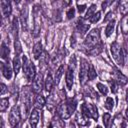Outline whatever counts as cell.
I'll return each mask as SVG.
<instances>
[{
  "instance_id": "cell-1",
  "label": "cell",
  "mask_w": 128,
  "mask_h": 128,
  "mask_svg": "<svg viewBox=\"0 0 128 128\" xmlns=\"http://www.w3.org/2000/svg\"><path fill=\"white\" fill-rule=\"evenodd\" d=\"M77 107V101L75 99H67L63 101L59 106L57 107V112L58 115L62 119H68L72 113L76 110Z\"/></svg>"
},
{
  "instance_id": "cell-2",
  "label": "cell",
  "mask_w": 128,
  "mask_h": 128,
  "mask_svg": "<svg viewBox=\"0 0 128 128\" xmlns=\"http://www.w3.org/2000/svg\"><path fill=\"white\" fill-rule=\"evenodd\" d=\"M99 42H100V32L98 29L95 28V29H92L86 36L84 40V46L90 50L96 45H98Z\"/></svg>"
},
{
  "instance_id": "cell-3",
  "label": "cell",
  "mask_w": 128,
  "mask_h": 128,
  "mask_svg": "<svg viewBox=\"0 0 128 128\" xmlns=\"http://www.w3.org/2000/svg\"><path fill=\"white\" fill-rule=\"evenodd\" d=\"M23 71L25 74V77L28 81H33L36 76L35 66L32 62L28 60L26 56H23Z\"/></svg>"
},
{
  "instance_id": "cell-4",
  "label": "cell",
  "mask_w": 128,
  "mask_h": 128,
  "mask_svg": "<svg viewBox=\"0 0 128 128\" xmlns=\"http://www.w3.org/2000/svg\"><path fill=\"white\" fill-rule=\"evenodd\" d=\"M110 51L112 54V57L114 58V60L121 66L124 65L125 61H124V56H123V50L120 47V45L117 42H113L110 46Z\"/></svg>"
},
{
  "instance_id": "cell-5",
  "label": "cell",
  "mask_w": 128,
  "mask_h": 128,
  "mask_svg": "<svg viewBox=\"0 0 128 128\" xmlns=\"http://www.w3.org/2000/svg\"><path fill=\"white\" fill-rule=\"evenodd\" d=\"M31 90L29 89V87H23L22 90V103H23V107H24V114L27 115L31 109V104H32V99H31Z\"/></svg>"
},
{
  "instance_id": "cell-6",
  "label": "cell",
  "mask_w": 128,
  "mask_h": 128,
  "mask_svg": "<svg viewBox=\"0 0 128 128\" xmlns=\"http://www.w3.org/2000/svg\"><path fill=\"white\" fill-rule=\"evenodd\" d=\"M81 112L87 117H91L97 121L98 119V110L97 107L92 103H84L81 105Z\"/></svg>"
},
{
  "instance_id": "cell-7",
  "label": "cell",
  "mask_w": 128,
  "mask_h": 128,
  "mask_svg": "<svg viewBox=\"0 0 128 128\" xmlns=\"http://www.w3.org/2000/svg\"><path fill=\"white\" fill-rule=\"evenodd\" d=\"M90 68V64L88 61L84 58L81 59V64H80V72H79V81L83 85L85 84L86 80L88 79V71Z\"/></svg>"
},
{
  "instance_id": "cell-8",
  "label": "cell",
  "mask_w": 128,
  "mask_h": 128,
  "mask_svg": "<svg viewBox=\"0 0 128 128\" xmlns=\"http://www.w3.org/2000/svg\"><path fill=\"white\" fill-rule=\"evenodd\" d=\"M21 120V113H20V109L19 106L14 105L9 113V123L11 126H17L18 123Z\"/></svg>"
},
{
  "instance_id": "cell-9",
  "label": "cell",
  "mask_w": 128,
  "mask_h": 128,
  "mask_svg": "<svg viewBox=\"0 0 128 128\" xmlns=\"http://www.w3.org/2000/svg\"><path fill=\"white\" fill-rule=\"evenodd\" d=\"M43 88V78H42V74L38 73L36 74L34 80H33V91L35 93H40L41 90Z\"/></svg>"
},
{
  "instance_id": "cell-10",
  "label": "cell",
  "mask_w": 128,
  "mask_h": 128,
  "mask_svg": "<svg viewBox=\"0 0 128 128\" xmlns=\"http://www.w3.org/2000/svg\"><path fill=\"white\" fill-rule=\"evenodd\" d=\"M66 86L69 90L72 89L73 82H74V68L68 66V69L66 71Z\"/></svg>"
},
{
  "instance_id": "cell-11",
  "label": "cell",
  "mask_w": 128,
  "mask_h": 128,
  "mask_svg": "<svg viewBox=\"0 0 128 128\" xmlns=\"http://www.w3.org/2000/svg\"><path fill=\"white\" fill-rule=\"evenodd\" d=\"M0 5H1V12H2L3 17H8V16H10V14H11V12H12L11 3H10L9 1L2 0V1L0 2Z\"/></svg>"
},
{
  "instance_id": "cell-12",
  "label": "cell",
  "mask_w": 128,
  "mask_h": 128,
  "mask_svg": "<svg viewBox=\"0 0 128 128\" xmlns=\"http://www.w3.org/2000/svg\"><path fill=\"white\" fill-rule=\"evenodd\" d=\"M125 125H126V122H125L123 116L121 114H117L114 117L110 128H124Z\"/></svg>"
},
{
  "instance_id": "cell-13",
  "label": "cell",
  "mask_w": 128,
  "mask_h": 128,
  "mask_svg": "<svg viewBox=\"0 0 128 128\" xmlns=\"http://www.w3.org/2000/svg\"><path fill=\"white\" fill-rule=\"evenodd\" d=\"M38 122H39V112L35 108L30 113V116H29V124H30L31 128H36Z\"/></svg>"
},
{
  "instance_id": "cell-14",
  "label": "cell",
  "mask_w": 128,
  "mask_h": 128,
  "mask_svg": "<svg viewBox=\"0 0 128 128\" xmlns=\"http://www.w3.org/2000/svg\"><path fill=\"white\" fill-rule=\"evenodd\" d=\"M89 28H90V24H87V23H85L82 19H79V21L77 22V25H76V30H77L79 33L85 34V33L88 31Z\"/></svg>"
},
{
  "instance_id": "cell-15",
  "label": "cell",
  "mask_w": 128,
  "mask_h": 128,
  "mask_svg": "<svg viewBox=\"0 0 128 128\" xmlns=\"http://www.w3.org/2000/svg\"><path fill=\"white\" fill-rule=\"evenodd\" d=\"M76 121L80 126H88L89 125L88 118L82 112H77L76 113Z\"/></svg>"
},
{
  "instance_id": "cell-16",
  "label": "cell",
  "mask_w": 128,
  "mask_h": 128,
  "mask_svg": "<svg viewBox=\"0 0 128 128\" xmlns=\"http://www.w3.org/2000/svg\"><path fill=\"white\" fill-rule=\"evenodd\" d=\"M115 81H116L119 85H125L128 80H127V77H126L124 74H122L119 70L115 69Z\"/></svg>"
},
{
  "instance_id": "cell-17",
  "label": "cell",
  "mask_w": 128,
  "mask_h": 128,
  "mask_svg": "<svg viewBox=\"0 0 128 128\" xmlns=\"http://www.w3.org/2000/svg\"><path fill=\"white\" fill-rule=\"evenodd\" d=\"M1 69H2V74L6 79H10L12 76V70L9 64H6L4 62L1 63Z\"/></svg>"
},
{
  "instance_id": "cell-18",
  "label": "cell",
  "mask_w": 128,
  "mask_h": 128,
  "mask_svg": "<svg viewBox=\"0 0 128 128\" xmlns=\"http://www.w3.org/2000/svg\"><path fill=\"white\" fill-rule=\"evenodd\" d=\"M32 53H33V56L35 59H39V57H41L42 53H43V50H42V44L41 43H36L33 47V50H32Z\"/></svg>"
},
{
  "instance_id": "cell-19",
  "label": "cell",
  "mask_w": 128,
  "mask_h": 128,
  "mask_svg": "<svg viewBox=\"0 0 128 128\" xmlns=\"http://www.w3.org/2000/svg\"><path fill=\"white\" fill-rule=\"evenodd\" d=\"M27 15H28V8L25 6L22 8L21 10V14H20V19H21V24L23 26V28L27 27Z\"/></svg>"
},
{
  "instance_id": "cell-20",
  "label": "cell",
  "mask_w": 128,
  "mask_h": 128,
  "mask_svg": "<svg viewBox=\"0 0 128 128\" xmlns=\"http://www.w3.org/2000/svg\"><path fill=\"white\" fill-rule=\"evenodd\" d=\"M53 85H54V79L52 78L51 74H47L46 80H45V89L48 93L51 92V90L53 88Z\"/></svg>"
},
{
  "instance_id": "cell-21",
  "label": "cell",
  "mask_w": 128,
  "mask_h": 128,
  "mask_svg": "<svg viewBox=\"0 0 128 128\" xmlns=\"http://www.w3.org/2000/svg\"><path fill=\"white\" fill-rule=\"evenodd\" d=\"M114 28H115V20H110L105 29V34L107 37L112 35V33L114 32Z\"/></svg>"
},
{
  "instance_id": "cell-22",
  "label": "cell",
  "mask_w": 128,
  "mask_h": 128,
  "mask_svg": "<svg viewBox=\"0 0 128 128\" xmlns=\"http://www.w3.org/2000/svg\"><path fill=\"white\" fill-rule=\"evenodd\" d=\"M35 107L36 109H41L44 107L45 105V98L42 96V95H37L36 98H35Z\"/></svg>"
},
{
  "instance_id": "cell-23",
  "label": "cell",
  "mask_w": 128,
  "mask_h": 128,
  "mask_svg": "<svg viewBox=\"0 0 128 128\" xmlns=\"http://www.w3.org/2000/svg\"><path fill=\"white\" fill-rule=\"evenodd\" d=\"M119 11L123 16L128 14V1H121L119 4Z\"/></svg>"
},
{
  "instance_id": "cell-24",
  "label": "cell",
  "mask_w": 128,
  "mask_h": 128,
  "mask_svg": "<svg viewBox=\"0 0 128 128\" xmlns=\"http://www.w3.org/2000/svg\"><path fill=\"white\" fill-rule=\"evenodd\" d=\"M121 31L123 34L128 33V16H124L123 19L121 20V25H120Z\"/></svg>"
},
{
  "instance_id": "cell-25",
  "label": "cell",
  "mask_w": 128,
  "mask_h": 128,
  "mask_svg": "<svg viewBox=\"0 0 128 128\" xmlns=\"http://www.w3.org/2000/svg\"><path fill=\"white\" fill-rule=\"evenodd\" d=\"M20 67H21L20 59H19V57H18V56H15V57H14V59H13V70H14L15 75H17V74L19 73Z\"/></svg>"
},
{
  "instance_id": "cell-26",
  "label": "cell",
  "mask_w": 128,
  "mask_h": 128,
  "mask_svg": "<svg viewBox=\"0 0 128 128\" xmlns=\"http://www.w3.org/2000/svg\"><path fill=\"white\" fill-rule=\"evenodd\" d=\"M63 71H64V66H63V65H60L59 68L56 70V74H55V78H54V83H55L56 85L59 83L60 78H61V76H62V74H63Z\"/></svg>"
},
{
  "instance_id": "cell-27",
  "label": "cell",
  "mask_w": 128,
  "mask_h": 128,
  "mask_svg": "<svg viewBox=\"0 0 128 128\" xmlns=\"http://www.w3.org/2000/svg\"><path fill=\"white\" fill-rule=\"evenodd\" d=\"M8 55H9V48L3 42L1 45V58L2 59H8Z\"/></svg>"
},
{
  "instance_id": "cell-28",
  "label": "cell",
  "mask_w": 128,
  "mask_h": 128,
  "mask_svg": "<svg viewBox=\"0 0 128 128\" xmlns=\"http://www.w3.org/2000/svg\"><path fill=\"white\" fill-rule=\"evenodd\" d=\"M96 13V5L95 4H92L89 8H88V10H87V12H86V14H85V17H84V19H90L94 14Z\"/></svg>"
},
{
  "instance_id": "cell-29",
  "label": "cell",
  "mask_w": 128,
  "mask_h": 128,
  "mask_svg": "<svg viewBox=\"0 0 128 128\" xmlns=\"http://www.w3.org/2000/svg\"><path fill=\"white\" fill-rule=\"evenodd\" d=\"M101 50H102V44L99 43L98 45H96L95 47H93L92 49H90L88 51V53L91 54V55H97V54H99L101 52Z\"/></svg>"
},
{
  "instance_id": "cell-30",
  "label": "cell",
  "mask_w": 128,
  "mask_h": 128,
  "mask_svg": "<svg viewBox=\"0 0 128 128\" xmlns=\"http://www.w3.org/2000/svg\"><path fill=\"white\" fill-rule=\"evenodd\" d=\"M96 77H97V73H96L94 67L92 65H90V68H89V71H88V79H89V81L94 80Z\"/></svg>"
},
{
  "instance_id": "cell-31",
  "label": "cell",
  "mask_w": 128,
  "mask_h": 128,
  "mask_svg": "<svg viewBox=\"0 0 128 128\" xmlns=\"http://www.w3.org/2000/svg\"><path fill=\"white\" fill-rule=\"evenodd\" d=\"M9 106V100L7 98H2L0 101V110L1 112H4Z\"/></svg>"
},
{
  "instance_id": "cell-32",
  "label": "cell",
  "mask_w": 128,
  "mask_h": 128,
  "mask_svg": "<svg viewBox=\"0 0 128 128\" xmlns=\"http://www.w3.org/2000/svg\"><path fill=\"white\" fill-rule=\"evenodd\" d=\"M113 106H114V100H113L111 97H107L106 100H105L104 107H105L107 110H112Z\"/></svg>"
},
{
  "instance_id": "cell-33",
  "label": "cell",
  "mask_w": 128,
  "mask_h": 128,
  "mask_svg": "<svg viewBox=\"0 0 128 128\" xmlns=\"http://www.w3.org/2000/svg\"><path fill=\"white\" fill-rule=\"evenodd\" d=\"M12 31L15 35V38H18L17 35H18V20L17 18H14L13 19V22H12Z\"/></svg>"
},
{
  "instance_id": "cell-34",
  "label": "cell",
  "mask_w": 128,
  "mask_h": 128,
  "mask_svg": "<svg viewBox=\"0 0 128 128\" xmlns=\"http://www.w3.org/2000/svg\"><path fill=\"white\" fill-rule=\"evenodd\" d=\"M14 47H15V53H16V56H18V55L22 52V47H21V44H20V42H19L18 38H15Z\"/></svg>"
},
{
  "instance_id": "cell-35",
  "label": "cell",
  "mask_w": 128,
  "mask_h": 128,
  "mask_svg": "<svg viewBox=\"0 0 128 128\" xmlns=\"http://www.w3.org/2000/svg\"><path fill=\"white\" fill-rule=\"evenodd\" d=\"M97 88H98V90L100 91V93H101L102 95H107V93H108V88H107L104 84H102V83H97Z\"/></svg>"
},
{
  "instance_id": "cell-36",
  "label": "cell",
  "mask_w": 128,
  "mask_h": 128,
  "mask_svg": "<svg viewBox=\"0 0 128 128\" xmlns=\"http://www.w3.org/2000/svg\"><path fill=\"white\" fill-rule=\"evenodd\" d=\"M100 18H101V12H100V11H97V12L89 19V21H90V23H96V22L99 21Z\"/></svg>"
},
{
  "instance_id": "cell-37",
  "label": "cell",
  "mask_w": 128,
  "mask_h": 128,
  "mask_svg": "<svg viewBox=\"0 0 128 128\" xmlns=\"http://www.w3.org/2000/svg\"><path fill=\"white\" fill-rule=\"evenodd\" d=\"M110 118H111V116H110V114L109 113H105L104 115H103V124H104V126L105 127H107L108 126V124H109V121H110Z\"/></svg>"
},
{
  "instance_id": "cell-38",
  "label": "cell",
  "mask_w": 128,
  "mask_h": 128,
  "mask_svg": "<svg viewBox=\"0 0 128 128\" xmlns=\"http://www.w3.org/2000/svg\"><path fill=\"white\" fill-rule=\"evenodd\" d=\"M74 15H75V9H74L73 7H70V8L68 9L67 13H66V16H67L68 19H72V18L74 17Z\"/></svg>"
},
{
  "instance_id": "cell-39",
  "label": "cell",
  "mask_w": 128,
  "mask_h": 128,
  "mask_svg": "<svg viewBox=\"0 0 128 128\" xmlns=\"http://www.w3.org/2000/svg\"><path fill=\"white\" fill-rule=\"evenodd\" d=\"M116 83H117V82H116L115 80L110 81V87H111L112 92H114V93H116V92H117V84H116Z\"/></svg>"
},
{
  "instance_id": "cell-40",
  "label": "cell",
  "mask_w": 128,
  "mask_h": 128,
  "mask_svg": "<svg viewBox=\"0 0 128 128\" xmlns=\"http://www.w3.org/2000/svg\"><path fill=\"white\" fill-rule=\"evenodd\" d=\"M86 91H87V93H88V94H90V95H91V97H97V94L93 91V89H92L91 87H88V88L86 89Z\"/></svg>"
},
{
  "instance_id": "cell-41",
  "label": "cell",
  "mask_w": 128,
  "mask_h": 128,
  "mask_svg": "<svg viewBox=\"0 0 128 128\" xmlns=\"http://www.w3.org/2000/svg\"><path fill=\"white\" fill-rule=\"evenodd\" d=\"M77 6H78V11H79V13H82L85 9H86V5L85 4H77Z\"/></svg>"
},
{
  "instance_id": "cell-42",
  "label": "cell",
  "mask_w": 128,
  "mask_h": 128,
  "mask_svg": "<svg viewBox=\"0 0 128 128\" xmlns=\"http://www.w3.org/2000/svg\"><path fill=\"white\" fill-rule=\"evenodd\" d=\"M6 90H7V87H6V85L5 84H1V95H4L5 94V92H6Z\"/></svg>"
},
{
  "instance_id": "cell-43",
  "label": "cell",
  "mask_w": 128,
  "mask_h": 128,
  "mask_svg": "<svg viewBox=\"0 0 128 128\" xmlns=\"http://www.w3.org/2000/svg\"><path fill=\"white\" fill-rule=\"evenodd\" d=\"M111 15L113 16V13H112V12H109V13L106 15V17H105V19H104V20H105V21H108L109 19H111ZM111 20H112V19H111Z\"/></svg>"
},
{
  "instance_id": "cell-44",
  "label": "cell",
  "mask_w": 128,
  "mask_h": 128,
  "mask_svg": "<svg viewBox=\"0 0 128 128\" xmlns=\"http://www.w3.org/2000/svg\"><path fill=\"white\" fill-rule=\"evenodd\" d=\"M126 101H127V103H128V89L126 90Z\"/></svg>"
},
{
  "instance_id": "cell-45",
  "label": "cell",
  "mask_w": 128,
  "mask_h": 128,
  "mask_svg": "<svg viewBox=\"0 0 128 128\" xmlns=\"http://www.w3.org/2000/svg\"><path fill=\"white\" fill-rule=\"evenodd\" d=\"M126 115H127V118H128V108L126 109Z\"/></svg>"
},
{
  "instance_id": "cell-46",
  "label": "cell",
  "mask_w": 128,
  "mask_h": 128,
  "mask_svg": "<svg viewBox=\"0 0 128 128\" xmlns=\"http://www.w3.org/2000/svg\"><path fill=\"white\" fill-rule=\"evenodd\" d=\"M96 128H102V127H101V126H99V125H98V126H97V127H96Z\"/></svg>"
},
{
  "instance_id": "cell-47",
  "label": "cell",
  "mask_w": 128,
  "mask_h": 128,
  "mask_svg": "<svg viewBox=\"0 0 128 128\" xmlns=\"http://www.w3.org/2000/svg\"><path fill=\"white\" fill-rule=\"evenodd\" d=\"M13 128H18V125H17V126H14Z\"/></svg>"
}]
</instances>
